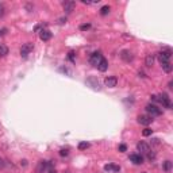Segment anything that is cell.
<instances>
[{
	"instance_id": "36",
	"label": "cell",
	"mask_w": 173,
	"mask_h": 173,
	"mask_svg": "<svg viewBox=\"0 0 173 173\" xmlns=\"http://www.w3.org/2000/svg\"><path fill=\"white\" fill-rule=\"evenodd\" d=\"M144 173H146V172H144Z\"/></svg>"
},
{
	"instance_id": "13",
	"label": "cell",
	"mask_w": 173,
	"mask_h": 173,
	"mask_svg": "<svg viewBox=\"0 0 173 173\" xmlns=\"http://www.w3.org/2000/svg\"><path fill=\"white\" fill-rule=\"evenodd\" d=\"M104 84H106V87H108V88H114V87H116V84H118V79L115 76H110L104 80Z\"/></svg>"
},
{
	"instance_id": "10",
	"label": "cell",
	"mask_w": 173,
	"mask_h": 173,
	"mask_svg": "<svg viewBox=\"0 0 173 173\" xmlns=\"http://www.w3.org/2000/svg\"><path fill=\"white\" fill-rule=\"evenodd\" d=\"M130 161L135 165H141V164H144V157L141 154L134 153V154H130Z\"/></svg>"
},
{
	"instance_id": "15",
	"label": "cell",
	"mask_w": 173,
	"mask_h": 173,
	"mask_svg": "<svg viewBox=\"0 0 173 173\" xmlns=\"http://www.w3.org/2000/svg\"><path fill=\"white\" fill-rule=\"evenodd\" d=\"M97 69H99L100 72H106V70L108 69V61L104 58V57H103V60L100 61L99 65H97Z\"/></svg>"
},
{
	"instance_id": "21",
	"label": "cell",
	"mask_w": 173,
	"mask_h": 173,
	"mask_svg": "<svg viewBox=\"0 0 173 173\" xmlns=\"http://www.w3.org/2000/svg\"><path fill=\"white\" fill-rule=\"evenodd\" d=\"M8 54V47L4 45H0V57H6Z\"/></svg>"
},
{
	"instance_id": "35",
	"label": "cell",
	"mask_w": 173,
	"mask_h": 173,
	"mask_svg": "<svg viewBox=\"0 0 173 173\" xmlns=\"http://www.w3.org/2000/svg\"><path fill=\"white\" fill-rule=\"evenodd\" d=\"M64 173H72V172H70V171H65V172H64Z\"/></svg>"
},
{
	"instance_id": "18",
	"label": "cell",
	"mask_w": 173,
	"mask_h": 173,
	"mask_svg": "<svg viewBox=\"0 0 173 173\" xmlns=\"http://www.w3.org/2000/svg\"><path fill=\"white\" fill-rule=\"evenodd\" d=\"M161 66H162V69H164V72H167V73H171L172 69H173L172 64L169 62V61H167V62H161Z\"/></svg>"
},
{
	"instance_id": "23",
	"label": "cell",
	"mask_w": 173,
	"mask_h": 173,
	"mask_svg": "<svg viewBox=\"0 0 173 173\" xmlns=\"http://www.w3.org/2000/svg\"><path fill=\"white\" fill-rule=\"evenodd\" d=\"M68 60H69L70 62H74V61H76V53H74V52H69V53H68Z\"/></svg>"
},
{
	"instance_id": "32",
	"label": "cell",
	"mask_w": 173,
	"mask_h": 173,
	"mask_svg": "<svg viewBox=\"0 0 173 173\" xmlns=\"http://www.w3.org/2000/svg\"><path fill=\"white\" fill-rule=\"evenodd\" d=\"M151 100H153V101H158V97H157V95H151Z\"/></svg>"
},
{
	"instance_id": "19",
	"label": "cell",
	"mask_w": 173,
	"mask_h": 173,
	"mask_svg": "<svg viewBox=\"0 0 173 173\" xmlns=\"http://www.w3.org/2000/svg\"><path fill=\"white\" fill-rule=\"evenodd\" d=\"M172 168H173V162L172 161H165L164 162V165H162V169H164L167 173H169V172H172Z\"/></svg>"
},
{
	"instance_id": "9",
	"label": "cell",
	"mask_w": 173,
	"mask_h": 173,
	"mask_svg": "<svg viewBox=\"0 0 173 173\" xmlns=\"http://www.w3.org/2000/svg\"><path fill=\"white\" fill-rule=\"evenodd\" d=\"M120 58L124 61V62H131L133 61V53L130 52V50H122L120 52Z\"/></svg>"
},
{
	"instance_id": "17",
	"label": "cell",
	"mask_w": 173,
	"mask_h": 173,
	"mask_svg": "<svg viewBox=\"0 0 173 173\" xmlns=\"http://www.w3.org/2000/svg\"><path fill=\"white\" fill-rule=\"evenodd\" d=\"M154 64V56L153 54H147L146 56V60H145V65H146L147 68H151Z\"/></svg>"
},
{
	"instance_id": "1",
	"label": "cell",
	"mask_w": 173,
	"mask_h": 173,
	"mask_svg": "<svg viewBox=\"0 0 173 173\" xmlns=\"http://www.w3.org/2000/svg\"><path fill=\"white\" fill-rule=\"evenodd\" d=\"M157 97H158V103H161L162 107L172 110V101H171V97L168 96V93H165V92L160 93V95H157Z\"/></svg>"
},
{
	"instance_id": "31",
	"label": "cell",
	"mask_w": 173,
	"mask_h": 173,
	"mask_svg": "<svg viewBox=\"0 0 173 173\" xmlns=\"http://www.w3.org/2000/svg\"><path fill=\"white\" fill-rule=\"evenodd\" d=\"M46 173H57V171H56V168H50V169H47Z\"/></svg>"
},
{
	"instance_id": "2",
	"label": "cell",
	"mask_w": 173,
	"mask_h": 173,
	"mask_svg": "<svg viewBox=\"0 0 173 173\" xmlns=\"http://www.w3.org/2000/svg\"><path fill=\"white\" fill-rule=\"evenodd\" d=\"M146 111L149 112V116H161L162 115V110L161 108H158L157 106H154V104H146Z\"/></svg>"
},
{
	"instance_id": "14",
	"label": "cell",
	"mask_w": 173,
	"mask_h": 173,
	"mask_svg": "<svg viewBox=\"0 0 173 173\" xmlns=\"http://www.w3.org/2000/svg\"><path fill=\"white\" fill-rule=\"evenodd\" d=\"M87 84H89L91 87L93 88V89H100V84L97 79H95V77H89V79L87 80Z\"/></svg>"
},
{
	"instance_id": "30",
	"label": "cell",
	"mask_w": 173,
	"mask_h": 173,
	"mask_svg": "<svg viewBox=\"0 0 173 173\" xmlns=\"http://www.w3.org/2000/svg\"><path fill=\"white\" fill-rule=\"evenodd\" d=\"M60 70H61V72H64V73H68V74H72V73H70V70H69V69H68V68H60Z\"/></svg>"
},
{
	"instance_id": "3",
	"label": "cell",
	"mask_w": 173,
	"mask_h": 173,
	"mask_svg": "<svg viewBox=\"0 0 173 173\" xmlns=\"http://www.w3.org/2000/svg\"><path fill=\"white\" fill-rule=\"evenodd\" d=\"M101 60H103V56H101V53H100V52H95L93 54H91V57H89V64H91L92 66L97 68V65L100 64Z\"/></svg>"
},
{
	"instance_id": "5",
	"label": "cell",
	"mask_w": 173,
	"mask_h": 173,
	"mask_svg": "<svg viewBox=\"0 0 173 173\" xmlns=\"http://www.w3.org/2000/svg\"><path fill=\"white\" fill-rule=\"evenodd\" d=\"M157 57H158V61H160V62H167V61H169V60H171V57H172L171 49L162 50V52H160L157 54Z\"/></svg>"
},
{
	"instance_id": "12",
	"label": "cell",
	"mask_w": 173,
	"mask_h": 173,
	"mask_svg": "<svg viewBox=\"0 0 173 173\" xmlns=\"http://www.w3.org/2000/svg\"><path fill=\"white\" fill-rule=\"evenodd\" d=\"M39 38H41V41L46 42V41H49L50 38H52V33H50L47 29H42L39 31Z\"/></svg>"
},
{
	"instance_id": "26",
	"label": "cell",
	"mask_w": 173,
	"mask_h": 173,
	"mask_svg": "<svg viewBox=\"0 0 173 173\" xmlns=\"http://www.w3.org/2000/svg\"><path fill=\"white\" fill-rule=\"evenodd\" d=\"M118 150L120 151V153H124V151L127 150V146L124 144H122V145H119V146H118Z\"/></svg>"
},
{
	"instance_id": "11",
	"label": "cell",
	"mask_w": 173,
	"mask_h": 173,
	"mask_svg": "<svg viewBox=\"0 0 173 173\" xmlns=\"http://www.w3.org/2000/svg\"><path fill=\"white\" fill-rule=\"evenodd\" d=\"M74 7H76V3L74 2H64L62 3V8L64 11H65L66 14H70L74 10Z\"/></svg>"
},
{
	"instance_id": "25",
	"label": "cell",
	"mask_w": 173,
	"mask_h": 173,
	"mask_svg": "<svg viewBox=\"0 0 173 173\" xmlns=\"http://www.w3.org/2000/svg\"><path fill=\"white\" fill-rule=\"evenodd\" d=\"M68 154H69V150H68V149H61V150H60V155H61V157H66Z\"/></svg>"
},
{
	"instance_id": "4",
	"label": "cell",
	"mask_w": 173,
	"mask_h": 173,
	"mask_svg": "<svg viewBox=\"0 0 173 173\" xmlns=\"http://www.w3.org/2000/svg\"><path fill=\"white\" fill-rule=\"evenodd\" d=\"M33 49H34V45H33L31 42L25 43V45L20 47V56H22L23 58H27V56H29V54L33 52Z\"/></svg>"
},
{
	"instance_id": "7",
	"label": "cell",
	"mask_w": 173,
	"mask_h": 173,
	"mask_svg": "<svg viewBox=\"0 0 173 173\" xmlns=\"http://www.w3.org/2000/svg\"><path fill=\"white\" fill-rule=\"evenodd\" d=\"M46 172H47V161H45V160L38 161L37 168H35V173H46Z\"/></svg>"
},
{
	"instance_id": "24",
	"label": "cell",
	"mask_w": 173,
	"mask_h": 173,
	"mask_svg": "<svg viewBox=\"0 0 173 173\" xmlns=\"http://www.w3.org/2000/svg\"><path fill=\"white\" fill-rule=\"evenodd\" d=\"M153 134V130H151V128H145L144 131H142V135H144V137H149V135H151Z\"/></svg>"
},
{
	"instance_id": "20",
	"label": "cell",
	"mask_w": 173,
	"mask_h": 173,
	"mask_svg": "<svg viewBox=\"0 0 173 173\" xmlns=\"http://www.w3.org/2000/svg\"><path fill=\"white\" fill-rule=\"evenodd\" d=\"M110 11H111L110 6H103V7L100 8V15H101V16H106V15H108V14H110Z\"/></svg>"
},
{
	"instance_id": "34",
	"label": "cell",
	"mask_w": 173,
	"mask_h": 173,
	"mask_svg": "<svg viewBox=\"0 0 173 173\" xmlns=\"http://www.w3.org/2000/svg\"><path fill=\"white\" fill-rule=\"evenodd\" d=\"M0 168H4V161H3V158H0Z\"/></svg>"
},
{
	"instance_id": "6",
	"label": "cell",
	"mask_w": 173,
	"mask_h": 173,
	"mask_svg": "<svg viewBox=\"0 0 173 173\" xmlns=\"http://www.w3.org/2000/svg\"><path fill=\"white\" fill-rule=\"evenodd\" d=\"M137 149H138V151H141L142 154H147L149 151H150V146H149V144H146V142H144V141L138 142Z\"/></svg>"
},
{
	"instance_id": "22",
	"label": "cell",
	"mask_w": 173,
	"mask_h": 173,
	"mask_svg": "<svg viewBox=\"0 0 173 173\" xmlns=\"http://www.w3.org/2000/svg\"><path fill=\"white\" fill-rule=\"evenodd\" d=\"M91 145H89V142H80L79 144V149L80 150H85V149H88Z\"/></svg>"
},
{
	"instance_id": "29",
	"label": "cell",
	"mask_w": 173,
	"mask_h": 173,
	"mask_svg": "<svg viewBox=\"0 0 173 173\" xmlns=\"http://www.w3.org/2000/svg\"><path fill=\"white\" fill-rule=\"evenodd\" d=\"M147 155V158H149V160H154V158H155V153H151V151H149V153L146 154Z\"/></svg>"
},
{
	"instance_id": "33",
	"label": "cell",
	"mask_w": 173,
	"mask_h": 173,
	"mask_svg": "<svg viewBox=\"0 0 173 173\" xmlns=\"http://www.w3.org/2000/svg\"><path fill=\"white\" fill-rule=\"evenodd\" d=\"M7 31H8L7 29H2V30H0V35H4V34H6Z\"/></svg>"
},
{
	"instance_id": "16",
	"label": "cell",
	"mask_w": 173,
	"mask_h": 173,
	"mask_svg": "<svg viewBox=\"0 0 173 173\" xmlns=\"http://www.w3.org/2000/svg\"><path fill=\"white\" fill-rule=\"evenodd\" d=\"M104 171H107V172H119L120 167L119 165H114V164H107L106 167H104Z\"/></svg>"
},
{
	"instance_id": "8",
	"label": "cell",
	"mask_w": 173,
	"mask_h": 173,
	"mask_svg": "<svg viewBox=\"0 0 173 173\" xmlns=\"http://www.w3.org/2000/svg\"><path fill=\"white\" fill-rule=\"evenodd\" d=\"M137 119H138V123H140V124H144V126H149V124L153 122L151 116H149V115H140Z\"/></svg>"
},
{
	"instance_id": "27",
	"label": "cell",
	"mask_w": 173,
	"mask_h": 173,
	"mask_svg": "<svg viewBox=\"0 0 173 173\" xmlns=\"http://www.w3.org/2000/svg\"><path fill=\"white\" fill-rule=\"evenodd\" d=\"M91 29V25H89V23H87V25H81L80 26V30H81V31H85V30H89Z\"/></svg>"
},
{
	"instance_id": "28",
	"label": "cell",
	"mask_w": 173,
	"mask_h": 173,
	"mask_svg": "<svg viewBox=\"0 0 173 173\" xmlns=\"http://www.w3.org/2000/svg\"><path fill=\"white\" fill-rule=\"evenodd\" d=\"M4 12H6V7H4L3 3H0V16L4 15Z\"/></svg>"
}]
</instances>
